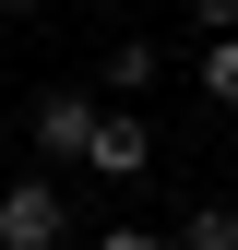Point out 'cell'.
Returning <instances> with one entry per match:
<instances>
[{"instance_id":"obj_1","label":"cell","mask_w":238,"mask_h":250,"mask_svg":"<svg viewBox=\"0 0 238 250\" xmlns=\"http://www.w3.org/2000/svg\"><path fill=\"white\" fill-rule=\"evenodd\" d=\"M60 238H72L60 179H0V250H60Z\"/></svg>"},{"instance_id":"obj_2","label":"cell","mask_w":238,"mask_h":250,"mask_svg":"<svg viewBox=\"0 0 238 250\" xmlns=\"http://www.w3.org/2000/svg\"><path fill=\"white\" fill-rule=\"evenodd\" d=\"M96 119H107V96L60 83V96H36V119H24V143H36V155H83V143H96Z\"/></svg>"},{"instance_id":"obj_3","label":"cell","mask_w":238,"mask_h":250,"mask_svg":"<svg viewBox=\"0 0 238 250\" xmlns=\"http://www.w3.org/2000/svg\"><path fill=\"white\" fill-rule=\"evenodd\" d=\"M83 167H96V179H107V191H131V179H143V167H155V131H143V119H131V107H107V119H96V143H83Z\"/></svg>"},{"instance_id":"obj_4","label":"cell","mask_w":238,"mask_h":250,"mask_svg":"<svg viewBox=\"0 0 238 250\" xmlns=\"http://www.w3.org/2000/svg\"><path fill=\"white\" fill-rule=\"evenodd\" d=\"M155 72H167V48H155V36H119V48H107V107H131Z\"/></svg>"},{"instance_id":"obj_5","label":"cell","mask_w":238,"mask_h":250,"mask_svg":"<svg viewBox=\"0 0 238 250\" xmlns=\"http://www.w3.org/2000/svg\"><path fill=\"white\" fill-rule=\"evenodd\" d=\"M167 250H238V203H191L167 227Z\"/></svg>"},{"instance_id":"obj_6","label":"cell","mask_w":238,"mask_h":250,"mask_svg":"<svg viewBox=\"0 0 238 250\" xmlns=\"http://www.w3.org/2000/svg\"><path fill=\"white\" fill-rule=\"evenodd\" d=\"M191 83H202V107H238V36H202Z\"/></svg>"},{"instance_id":"obj_7","label":"cell","mask_w":238,"mask_h":250,"mask_svg":"<svg viewBox=\"0 0 238 250\" xmlns=\"http://www.w3.org/2000/svg\"><path fill=\"white\" fill-rule=\"evenodd\" d=\"M96 250H167V227H96Z\"/></svg>"},{"instance_id":"obj_8","label":"cell","mask_w":238,"mask_h":250,"mask_svg":"<svg viewBox=\"0 0 238 250\" xmlns=\"http://www.w3.org/2000/svg\"><path fill=\"white\" fill-rule=\"evenodd\" d=\"M191 24L202 36H238V0H191Z\"/></svg>"},{"instance_id":"obj_9","label":"cell","mask_w":238,"mask_h":250,"mask_svg":"<svg viewBox=\"0 0 238 250\" xmlns=\"http://www.w3.org/2000/svg\"><path fill=\"white\" fill-rule=\"evenodd\" d=\"M0 12H36V0H0Z\"/></svg>"}]
</instances>
